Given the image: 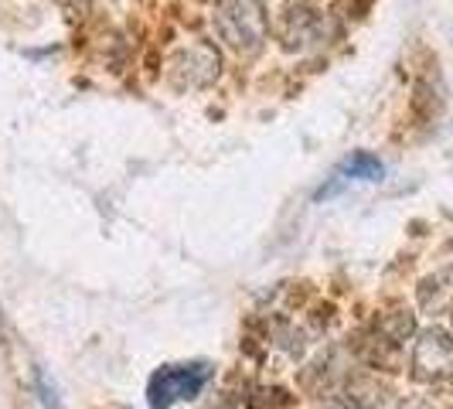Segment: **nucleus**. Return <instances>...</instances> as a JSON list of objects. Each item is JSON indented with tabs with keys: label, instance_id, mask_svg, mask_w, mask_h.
Returning a JSON list of instances; mask_svg holds the SVG:
<instances>
[{
	"label": "nucleus",
	"instance_id": "f257e3e1",
	"mask_svg": "<svg viewBox=\"0 0 453 409\" xmlns=\"http://www.w3.org/2000/svg\"><path fill=\"white\" fill-rule=\"evenodd\" d=\"M215 31L232 51L252 55L266 42V11L259 0H222L215 11Z\"/></svg>",
	"mask_w": 453,
	"mask_h": 409
},
{
	"label": "nucleus",
	"instance_id": "20e7f679",
	"mask_svg": "<svg viewBox=\"0 0 453 409\" xmlns=\"http://www.w3.org/2000/svg\"><path fill=\"white\" fill-rule=\"evenodd\" d=\"M167 75H171V82H174L178 89L208 86V82L219 75V51L208 45V42H195V45L181 48V51L171 58Z\"/></svg>",
	"mask_w": 453,
	"mask_h": 409
},
{
	"label": "nucleus",
	"instance_id": "7ed1b4c3",
	"mask_svg": "<svg viewBox=\"0 0 453 409\" xmlns=\"http://www.w3.org/2000/svg\"><path fill=\"white\" fill-rule=\"evenodd\" d=\"M453 368V338L443 328H426L412 351V379L436 382Z\"/></svg>",
	"mask_w": 453,
	"mask_h": 409
},
{
	"label": "nucleus",
	"instance_id": "39448f33",
	"mask_svg": "<svg viewBox=\"0 0 453 409\" xmlns=\"http://www.w3.org/2000/svg\"><path fill=\"white\" fill-rule=\"evenodd\" d=\"M386 174V164L375 158V154H351L348 160H341L338 167H334V174H331V181L324 184L318 191V198H331V195H338L341 188H348V184L355 181H379Z\"/></svg>",
	"mask_w": 453,
	"mask_h": 409
},
{
	"label": "nucleus",
	"instance_id": "6e6552de",
	"mask_svg": "<svg viewBox=\"0 0 453 409\" xmlns=\"http://www.w3.org/2000/svg\"><path fill=\"white\" fill-rule=\"evenodd\" d=\"M399 409H433L430 403H423V399H409V403H403Z\"/></svg>",
	"mask_w": 453,
	"mask_h": 409
},
{
	"label": "nucleus",
	"instance_id": "f03ea898",
	"mask_svg": "<svg viewBox=\"0 0 453 409\" xmlns=\"http://www.w3.org/2000/svg\"><path fill=\"white\" fill-rule=\"evenodd\" d=\"M211 379V368L204 362L191 365H164L160 372L150 375V386H147V399L154 409H171L181 399H195Z\"/></svg>",
	"mask_w": 453,
	"mask_h": 409
},
{
	"label": "nucleus",
	"instance_id": "423d86ee",
	"mask_svg": "<svg viewBox=\"0 0 453 409\" xmlns=\"http://www.w3.org/2000/svg\"><path fill=\"white\" fill-rule=\"evenodd\" d=\"M453 300V270H440L419 283V304L423 311H443Z\"/></svg>",
	"mask_w": 453,
	"mask_h": 409
},
{
	"label": "nucleus",
	"instance_id": "0eeeda50",
	"mask_svg": "<svg viewBox=\"0 0 453 409\" xmlns=\"http://www.w3.org/2000/svg\"><path fill=\"white\" fill-rule=\"evenodd\" d=\"M412 328H416V320H412V314L409 311H392V314H386L382 318V331L388 335V341H406L409 335H412Z\"/></svg>",
	"mask_w": 453,
	"mask_h": 409
}]
</instances>
